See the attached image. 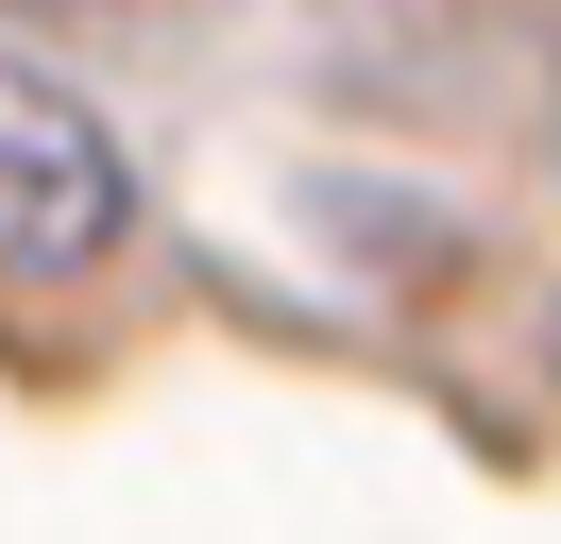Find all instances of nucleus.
I'll return each instance as SVG.
<instances>
[{"label": "nucleus", "instance_id": "nucleus-1", "mask_svg": "<svg viewBox=\"0 0 561 544\" xmlns=\"http://www.w3.org/2000/svg\"><path fill=\"white\" fill-rule=\"evenodd\" d=\"M119 222H137L119 136L51 68H0V272H85V256H119Z\"/></svg>", "mask_w": 561, "mask_h": 544}]
</instances>
